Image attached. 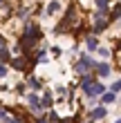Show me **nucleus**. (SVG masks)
<instances>
[{"label": "nucleus", "instance_id": "1", "mask_svg": "<svg viewBox=\"0 0 121 123\" xmlns=\"http://www.w3.org/2000/svg\"><path fill=\"white\" fill-rule=\"evenodd\" d=\"M103 13H105V11H99L96 16H94V31H96V34H99V31H103L105 27H108V20L103 18Z\"/></svg>", "mask_w": 121, "mask_h": 123}, {"label": "nucleus", "instance_id": "2", "mask_svg": "<svg viewBox=\"0 0 121 123\" xmlns=\"http://www.w3.org/2000/svg\"><path fill=\"white\" fill-rule=\"evenodd\" d=\"M103 90H105V87H103V83L94 81L88 90H85V94H88V96H101V94H103Z\"/></svg>", "mask_w": 121, "mask_h": 123}, {"label": "nucleus", "instance_id": "3", "mask_svg": "<svg viewBox=\"0 0 121 123\" xmlns=\"http://www.w3.org/2000/svg\"><path fill=\"white\" fill-rule=\"evenodd\" d=\"M29 107H32V112H40L43 110V101L36 94H29Z\"/></svg>", "mask_w": 121, "mask_h": 123}, {"label": "nucleus", "instance_id": "4", "mask_svg": "<svg viewBox=\"0 0 121 123\" xmlns=\"http://www.w3.org/2000/svg\"><path fill=\"white\" fill-rule=\"evenodd\" d=\"M105 114H108V107H94V110L90 112V119L92 121H99V119H103Z\"/></svg>", "mask_w": 121, "mask_h": 123}, {"label": "nucleus", "instance_id": "5", "mask_svg": "<svg viewBox=\"0 0 121 123\" xmlns=\"http://www.w3.org/2000/svg\"><path fill=\"white\" fill-rule=\"evenodd\" d=\"M94 69H96V74L101 76V78L110 74V65H108V63H96V67H94Z\"/></svg>", "mask_w": 121, "mask_h": 123}, {"label": "nucleus", "instance_id": "6", "mask_svg": "<svg viewBox=\"0 0 121 123\" xmlns=\"http://www.w3.org/2000/svg\"><path fill=\"white\" fill-rule=\"evenodd\" d=\"M85 47H88L90 52L99 49V40H96V36H88V38H85Z\"/></svg>", "mask_w": 121, "mask_h": 123}, {"label": "nucleus", "instance_id": "7", "mask_svg": "<svg viewBox=\"0 0 121 123\" xmlns=\"http://www.w3.org/2000/svg\"><path fill=\"white\" fill-rule=\"evenodd\" d=\"M61 9V5L58 2H56V0H52V2H49L47 5V16H52V13H56V11H58Z\"/></svg>", "mask_w": 121, "mask_h": 123}, {"label": "nucleus", "instance_id": "8", "mask_svg": "<svg viewBox=\"0 0 121 123\" xmlns=\"http://www.w3.org/2000/svg\"><path fill=\"white\" fill-rule=\"evenodd\" d=\"M115 98H117V94L112 92V90H110L108 94H105V92L101 94V101H103V103H112V101H115Z\"/></svg>", "mask_w": 121, "mask_h": 123}, {"label": "nucleus", "instance_id": "9", "mask_svg": "<svg viewBox=\"0 0 121 123\" xmlns=\"http://www.w3.org/2000/svg\"><path fill=\"white\" fill-rule=\"evenodd\" d=\"M119 16H121V2L112 7V11H110V20H117Z\"/></svg>", "mask_w": 121, "mask_h": 123}, {"label": "nucleus", "instance_id": "10", "mask_svg": "<svg viewBox=\"0 0 121 123\" xmlns=\"http://www.w3.org/2000/svg\"><path fill=\"white\" fill-rule=\"evenodd\" d=\"M96 7H99V11H108V5H110V0H94Z\"/></svg>", "mask_w": 121, "mask_h": 123}, {"label": "nucleus", "instance_id": "11", "mask_svg": "<svg viewBox=\"0 0 121 123\" xmlns=\"http://www.w3.org/2000/svg\"><path fill=\"white\" fill-rule=\"evenodd\" d=\"M13 67H16V69H25L27 67V61L25 58H16V61H13Z\"/></svg>", "mask_w": 121, "mask_h": 123}, {"label": "nucleus", "instance_id": "12", "mask_svg": "<svg viewBox=\"0 0 121 123\" xmlns=\"http://www.w3.org/2000/svg\"><path fill=\"white\" fill-rule=\"evenodd\" d=\"M43 107H52V94H45V98H43Z\"/></svg>", "mask_w": 121, "mask_h": 123}, {"label": "nucleus", "instance_id": "13", "mask_svg": "<svg viewBox=\"0 0 121 123\" xmlns=\"http://www.w3.org/2000/svg\"><path fill=\"white\" fill-rule=\"evenodd\" d=\"M99 54H101L103 58H108V56H110V49H105V47H99Z\"/></svg>", "mask_w": 121, "mask_h": 123}, {"label": "nucleus", "instance_id": "14", "mask_svg": "<svg viewBox=\"0 0 121 123\" xmlns=\"http://www.w3.org/2000/svg\"><path fill=\"white\" fill-rule=\"evenodd\" d=\"M29 85H32V87H40V81H38V78H29Z\"/></svg>", "mask_w": 121, "mask_h": 123}, {"label": "nucleus", "instance_id": "15", "mask_svg": "<svg viewBox=\"0 0 121 123\" xmlns=\"http://www.w3.org/2000/svg\"><path fill=\"white\" fill-rule=\"evenodd\" d=\"M7 58H9V54H7V49L2 47V49H0V61H7Z\"/></svg>", "mask_w": 121, "mask_h": 123}, {"label": "nucleus", "instance_id": "16", "mask_svg": "<svg viewBox=\"0 0 121 123\" xmlns=\"http://www.w3.org/2000/svg\"><path fill=\"white\" fill-rule=\"evenodd\" d=\"M7 76V67H5V65H0V78H5Z\"/></svg>", "mask_w": 121, "mask_h": 123}, {"label": "nucleus", "instance_id": "17", "mask_svg": "<svg viewBox=\"0 0 121 123\" xmlns=\"http://www.w3.org/2000/svg\"><path fill=\"white\" fill-rule=\"evenodd\" d=\"M2 117H5V114H2V110H0V119H2Z\"/></svg>", "mask_w": 121, "mask_h": 123}, {"label": "nucleus", "instance_id": "18", "mask_svg": "<svg viewBox=\"0 0 121 123\" xmlns=\"http://www.w3.org/2000/svg\"><path fill=\"white\" fill-rule=\"evenodd\" d=\"M117 123H121V119H119V121H117Z\"/></svg>", "mask_w": 121, "mask_h": 123}]
</instances>
